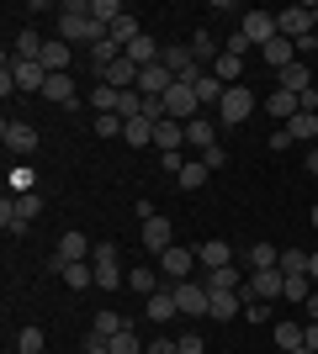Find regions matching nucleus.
<instances>
[{"instance_id":"nucleus-1","label":"nucleus","mask_w":318,"mask_h":354,"mask_svg":"<svg viewBox=\"0 0 318 354\" xmlns=\"http://www.w3.org/2000/svg\"><path fill=\"white\" fill-rule=\"evenodd\" d=\"M53 27H59V37L69 48H75V43H91V0H64Z\"/></svg>"},{"instance_id":"nucleus-2","label":"nucleus","mask_w":318,"mask_h":354,"mask_svg":"<svg viewBox=\"0 0 318 354\" xmlns=\"http://www.w3.org/2000/svg\"><path fill=\"white\" fill-rule=\"evenodd\" d=\"M260 106V95L249 85H228L223 101H218V111H223V127H239V122H249V111Z\"/></svg>"},{"instance_id":"nucleus-3","label":"nucleus","mask_w":318,"mask_h":354,"mask_svg":"<svg viewBox=\"0 0 318 354\" xmlns=\"http://www.w3.org/2000/svg\"><path fill=\"white\" fill-rule=\"evenodd\" d=\"M191 270H197V249H186V243H170V249L159 254V275H165L170 286H175V281H191Z\"/></svg>"},{"instance_id":"nucleus-4","label":"nucleus","mask_w":318,"mask_h":354,"mask_svg":"<svg viewBox=\"0 0 318 354\" xmlns=\"http://www.w3.org/2000/svg\"><path fill=\"white\" fill-rule=\"evenodd\" d=\"M0 143L11 148L16 159H32V153H37V127H32V122L6 117V127H0Z\"/></svg>"},{"instance_id":"nucleus-5","label":"nucleus","mask_w":318,"mask_h":354,"mask_svg":"<svg viewBox=\"0 0 318 354\" xmlns=\"http://www.w3.org/2000/svg\"><path fill=\"white\" fill-rule=\"evenodd\" d=\"M138 243H143V249L159 259V254L175 243V222H170V217H149V222H138Z\"/></svg>"},{"instance_id":"nucleus-6","label":"nucleus","mask_w":318,"mask_h":354,"mask_svg":"<svg viewBox=\"0 0 318 354\" xmlns=\"http://www.w3.org/2000/svg\"><path fill=\"white\" fill-rule=\"evenodd\" d=\"M165 111H170V122H197V111H202V101H197V90L191 85H175L165 90Z\"/></svg>"},{"instance_id":"nucleus-7","label":"nucleus","mask_w":318,"mask_h":354,"mask_svg":"<svg viewBox=\"0 0 318 354\" xmlns=\"http://www.w3.org/2000/svg\"><path fill=\"white\" fill-rule=\"evenodd\" d=\"M239 32L249 37V48H265V43H276V37H281V27H276V16H271V11H244Z\"/></svg>"},{"instance_id":"nucleus-8","label":"nucleus","mask_w":318,"mask_h":354,"mask_svg":"<svg viewBox=\"0 0 318 354\" xmlns=\"http://www.w3.org/2000/svg\"><path fill=\"white\" fill-rule=\"evenodd\" d=\"M175 301H181V317H207L212 291L202 281H175Z\"/></svg>"},{"instance_id":"nucleus-9","label":"nucleus","mask_w":318,"mask_h":354,"mask_svg":"<svg viewBox=\"0 0 318 354\" xmlns=\"http://www.w3.org/2000/svg\"><path fill=\"white\" fill-rule=\"evenodd\" d=\"M91 254V238L80 233V227H69V233H59V249H53V270H64V265H80Z\"/></svg>"},{"instance_id":"nucleus-10","label":"nucleus","mask_w":318,"mask_h":354,"mask_svg":"<svg viewBox=\"0 0 318 354\" xmlns=\"http://www.w3.org/2000/svg\"><path fill=\"white\" fill-rule=\"evenodd\" d=\"M37 101H53V106H80V90H75V74H48V85Z\"/></svg>"},{"instance_id":"nucleus-11","label":"nucleus","mask_w":318,"mask_h":354,"mask_svg":"<svg viewBox=\"0 0 318 354\" xmlns=\"http://www.w3.org/2000/svg\"><path fill=\"white\" fill-rule=\"evenodd\" d=\"M175 312H181V301H175V286H159V291L149 296V307H143V317H149V323H170V317H175Z\"/></svg>"},{"instance_id":"nucleus-12","label":"nucleus","mask_w":318,"mask_h":354,"mask_svg":"<svg viewBox=\"0 0 318 354\" xmlns=\"http://www.w3.org/2000/svg\"><path fill=\"white\" fill-rule=\"evenodd\" d=\"M11 74H16V90H21V95H43V85H48V69H43V64L11 59Z\"/></svg>"},{"instance_id":"nucleus-13","label":"nucleus","mask_w":318,"mask_h":354,"mask_svg":"<svg viewBox=\"0 0 318 354\" xmlns=\"http://www.w3.org/2000/svg\"><path fill=\"white\" fill-rule=\"evenodd\" d=\"M175 85V74L165 69V64H149V69H138V90L143 95H154V101H165V90Z\"/></svg>"},{"instance_id":"nucleus-14","label":"nucleus","mask_w":318,"mask_h":354,"mask_svg":"<svg viewBox=\"0 0 318 354\" xmlns=\"http://www.w3.org/2000/svg\"><path fill=\"white\" fill-rule=\"evenodd\" d=\"M265 111H271V117L281 122V127H287V122L297 117V111H303V95H292V90H281V85H276L271 95H265Z\"/></svg>"},{"instance_id":"nucleus-15","label":"nucleus","mask_w":318,"mask_h":354,"mask_svg":"<svg viewBox=\"0 0 318 354\" xmlns=\"http://www.w3.org/2000/svg\"><path fill=\"white\" fill-rule=\"evenodd\" d=\"M37 64H43L48 74H69V64H75V48L64 43V37H48V48H43V59H37Z\"/></svg>"},{"instance_id":"nucleus-16","label":"nucleus","mask_w":318,"mask_h":354,"mask_svg":"<svg viewBox=\"0 0 318 354\" xmlns=\"http://www.w3.org/2000/svg\"><path fill=\"white\" fill-rule=\"evenodd\" d=\"M197 265L202 270H228L233 265V249H228L223 238H207V243H197Z\"/></svg>"},{"instance_id":"nucleus-17","label":"nucleus","mask_w":318,"mask_h":354,"mask_svg":"<svg viewBox=\"0 0 318 354\" xmlns=\"http://www.w3.org/2000/svg\"><path fill=\"white\" fill-rule=\"evenodd\" d=\"M154 148H159V153H181L186 148V122H159V127H154Z\"/></svg>"},{"instance_id":"nucleus-18","label":"nucleus","mask_w":318,"mask_h":354,"mask_svg":"<svg viewBox=\"0 0 318 354\" xmlns=\"http://www.w3.org/2000/svg\"><path fill=\"white\" fill-rule=\"evenodd\" d=\"M122 59L138 64V69H149V64H159V43H154L149 32H143V37H133V43L122 48Z\"/></svg>"},{"instance_id":"nucleus-19","label":"nucleus","mask_w":318,"mask_h":354,"mask_svg":"<svg viewBox=\"0 0 318 354\" xmlns=\"http://www.w3.org/2000/svg\"><path fill=\"white\" fill-rule=\"evenodd\" d=\"M207 317H218V323H228V317H244V301H239V291H212V301H207Z\"/></svg>"},{"instance_id":"nucleus-20","label":"nucleus","mask_w":318,"mask_h":354,"mask_svg":"<svg viewBox=\"0 0 318 354\" xmlns=\"http://www.w3.org/2000/svg\"><path fill=\"white\" fill-rule=\"evenodd\" d=\"M260 59H265V64H271L276 74H281L287 64H297V43H287V37H276V43H265V48H260Z\"/></svg>"},{"instance_id":"nucleus-21","label":"nucleus","mask_w":318,"mask_h":354,"mask_svg":"<svg viewBox=\"0 0 318 354\" xmlns=\"http://www.w3.org/2000/svg\"><path fill=\"white\" fill-rule=\"evenodd\" d=\"M281 90H292V95H308V90H313V69H308L303 59L287 64V69H281Z\"/></svg>"},{"instance_id":"nucleus-22","label":"nucleus","mask_w":318,"mask_h":354,"mask_svg":"<svg viewBox=\"0 0 318 354\" xmlns=\"http://www.w3.org/2000/svg\"><path fill=\"white\" fill-rule=\"evenodd\" d=\"M101 85H112V90H138V64L117 59V64H112V69L101 74Z\"/></svg>"},{"instance_id":"nucleus-23","label":"nucleus","mask_w":318,"mask_h":354,"mask_svg":"<svg viewBox=\"0 0 318 354\" xmlns=\"http://www.w3.org/2000/svg\"><path fill=\"white\" fill-rule=\"evenodd\" d=\"M287 138L292 143H318V111H297L287 122Z\"/></svg>"},{"instance_id":"nucleus-24","label":"nucleus","mask_w":318,"mask_h":354,"mask_svg":"<svg viewBox=\"0 0 318 354\" xmlns=\"http://www.w3.org/2000/svg\"><path fill=\"white\" fill-rule=\"evenodd\" d=\"M244 281H249V275H239L233 265L228 270H202V286H207V291H239Z\"/></svg>"},{"instance_id":"nucleus-25","label":"nucleus","mask_w":318,"mask_h":354,"mask_svg":"<svg viewBox=\"0 0 318 354\" xmlns=\"http://www.w3.org/2000/svg\"><path fill=\"white\" fill-rule=\"evenodd\" d=\"M186 143L197 148V153H207V148L218 143V127H212L207 117H197V122H186Z\"/></svg>"},{"instance_id":"nucleus-26","label":"nucleus","mask_w":318,"mask_h":354,"mask_svg":"<svg viewBox=\"0 0 318 354\" xmlns=\"http://www.w3.org/2000/svg\"><path fill=\"white\" fill-rule=\"evenodd\" d=\"M159 286H165V275H159V270H127V291H138L143 301H149Z\"/></svg>"},{"instance_id":"nucleus-27","label":"nucleus","mask_w":318,"mask_h":354,"mask_svg":"<svg viewBox=\"0 0 318 354\" xmlns=\"http://www.w3.org/2000/svg\"><path fill=\"white\" fill-rule=\"evenodd\" d=\"M303 328H308V323H297V317H287V323H276V349H281V354L303 349Z\"/></svg>"},{"instance_id":"nucleus-28","label":"nucleus","mask_w":318,"mask_h":354,"mask_svg":"<svg viewBox=\"0 0 318 354\" xmlns=\"http://www.w3.org/2000/svg\"><path fill=\"white\" fill-rule=\"evenodd\" d=\"M191 59L197 64H218V53H223V48H218V37H212V32H191Z\"/></svg>"},{"instance_id":"nucleus-29","label":"nucleus","mask_w":318,"mask_h":354,"mask_svg":"<svg viewBox=\"0 0 318 354\" xmlns=\"http://www.w3.org/2000/svg\"><path fill=\"white\" fill-rule=\"evenodd\" d=\"M59 275H64V286H69V291H85V286H96V265H91V259H80V265H64Z\"/></svg>"},{"instance_id":"nucleus-30","label":"nucleus","mask_w":318,"mask_h":354,"mask_svg":"<svg viewBox=\"0 0 318 354\" xmlns=\"http://www.w3.org/2000/svg\"><path fill=\"white\" fill-rule=\"evenodd\" d=\"M122 328H133V323H127V317H117V312H96V328H91V339H106V344H112V339L122 333Z\"/></svg>"},{"instance_id":"nucleus-31","label":"nucleus","mask_w":318,"mask_h":354,"mask_svg":"<svg viewBox=\"0 0 318 354\" xmlns=\"http://www.w3.org/2000/svg\"><path fill=\"white\" fill-rule=\"evenodd\" d=\"M207 175H212V169H207L202 159H186V169L175 175V185H181V191H202V185H207Z\"/></svg>"},{"instance_id":"nucleus-32","label":"nucleus","mask_w":318,"mask_h":354,"mask_svg":"<svg viewBox=\"0 0 318 354\" xmlns=\"http://www.w3.org/2000/svg\"><path fill=\"white\" fill-rule=\"evenodd\" d=\"M212 74L223 80V90H228V85H244V80H239V74H244V59H233V53H218V64H212Z\"/></svg>"},{"instance_id":"nucleus-33","label":"nucleus","mask_w":318,"mask_h":354,"mask_svg":"<svg viewBox=\"0 0 318 354\" xmlns=\"http://www.w3.org/2000/svg\"><path fill=\"white\" fill-rule=\"evenodd\" d=\"M117 101H122V90H112V85H96V90H91L96 117H117Z\"/></svg>"},{"instance_id":"nucleus-34","label":"nucleus","mask_w":318,"mask_h":354,"mask_svg":"<svg viewBox=\"0 0 318 354\" xmlns=\"http://www.w3.org/2000/svg\"><path fill=\"white\" fill-rule=\"evenodd\" d=\"M308 296H313V281H308V275H287V286H281V301H292V307H303Z\"/></svg>"},{"instance_id":"nucleus-35","label":"nucleus","mask_w":318,"mask_h":354,"mask_svg":"<svg viewBox=\"0 0 318 354\" xmlns=\"http://www.w3.org/2000/svg\"><path fill=\"white\" fill-rule=\"evenodd\" d=\"M249 270H281V249H271V243H255V249H249Z\"/></svg>"},{"instance_id":"nucleus-36","label":"nucleus","mask_w":318,"mask_h":354,"mask_svg":"<svg viewBox=\"0 0 318 354\" xmlns=\"http://www.w3.org/2000/svg\"><path fill=\"white\" fill-rule=\"evenodd\" d=\"M191 90H197V101H212V106H218V101H223V80H218V74H202V80H197V85H191Z\"/></svg>"},{"instance_id":"nucleus-37","label":"nucleus","mask_w":318,"mask_h":354,"mask_svg":"<svg viewBox=\"0 0 318 354\" xmlns=\"http://www.w3.org/2000/svg\"><path fill=\"white\" fill-rule=\"evenodd\" d=\"M48 349V333L43 328H21V339H16V354H43Z\"/></svg>"},{"instance_id":"nucleus-38","label":"nucleus","mask_w":318,"mask_h":354,"mask_svg":"<svg viewBox=\"0 0 318 354\" xmlns=\"http://www.w3.org/2000/svg\"><path fill=\"white\" fill-rule=\"evenodd\" d=\"M122 138H127V143H133V148H143V143H154V122H143V117H133V122H127V127H122Z\"/></svg>"},{"instance_id":"nucleus-39","label":"nucleus","mask_w":318,"mask_h":354,"mask_svg":"<svg viewBox=\"0 0 318 354\" xmlns=\"http://www.w3.org/2000/svg\"><path fill=\"white\" fill-rule=\"evenodd\" d=\"M133 37H143V32H138V16H122L117 27H112V43H117V48H127Z\"/></svg>"},{"instance_id":"nucleus-40","label":"nucleus","mask_w":318,"mask_h":354,"mask_svg":"<svg viewBox=\"0 0 318 354\" xmlns=\"http://www.w3.org/2000/svg\"><path fill=\"white\" fill-rule=\"evenodd\" d=\"M281 275H308V254L303 249H281Z\"/></svg>"},{"instance_id":"nucleus-41","label":"nucleus","mask_w":318,"mask_h":354,"mask_svg":"<svg viewBox=\"0 0 318 354\" xmlns=\"http://www.w3.org/2000/svg\"><path fill=\"white\" fill-rule=\"evenodd\" d=\"M96 286H101V291H117V286H127V275H122L117 265H96Z\"/></svg>"},{"instance_id":"nucleus-42","label":"nucleus","mask_w":318,"mask_h":354,"mask_svg":"<svg viewBox=\"0 0 318 354\" xmlns=\"http://www.w3.org/2000/svg\"><path fill=\"white\" fill-rule=\"evenodd\" d=\"M112 354H143V349H138V333H133V328H122L117 339H112Z\"/></svg>"},{"instance_id":"nucleus-43","label":"nucleus","mask_w":318,"mask_h":354,"mask_svg":"<svg viewBox=\"0 0 318 354\" xmlns=\"http://www.w3.org/2000/svg\"><path fill=\"white\" fill-rule=\"evenodd\" d=\"M37 212H43V201H37V191H32V196H16V217H21V222H32V217H37Z\"/></svg>"},{"instance_id":"nucleus-44","label":"nucleus","mask_w":318,"mask_h":354,"mask_svg":"<svg viewBox=\"0 0 318 354\" xmlns=\"http://www.w3.org/2000/svg\"><path fill=\"white\" fill-rule=\"evenodd\" d=\"M223 53H233V59H244V53H249V37H244L239 27L228 32V43H223Z\"/></svg>"},{"instance_id":"nucleus-45","label":"nucleus","mask_w":318,"mask_h":354,"mask_svg":"<svg viewBox=\"0 0 318 354\" xmlns=\"http://www.w3.org/2000/svg\"><path fill=\"white\" fill-rule=\"evenodd\" d=\"M122 127H127L122 117H96V133L101 138H122Z\"/></svg>"},{"instance_id":"nucleus-46","label":"nucleus","mask_w":318,"mask_h":354,"mask_svg":"<svg viewBox=\"0 0 318 354\" xmlns=\"http://www.w3.org/2000/svg\"><path fill=\"white\" fill-rule=\"evenodd\" d=\"M11 196H32V169H11Z\"/></svg>"},{"instance_id":"nucleus-47","label":"nucleus","mask_w":318,"mask_h":354,"mask_svg":"<svg viewBox=\"0 0 318 354\" xmlns=\"http://www.w3.org/2000/svg\"><path fill=\"white\" fill-rule=\"evenodd\" d=\"M202 164H207V169H223V164H228V148H223V143H212L207 153H202Z\"/></svg>"},{"instance_id":"nucleus-48","label":"nucleus","mask_w":318,"mask_h":354,"mask_svg":"<svg viewBox=\"0 0 318 354\" xmlns=\"http://www.w3.org/2000/svg\"><path fill=\"white\" fill-rule=\"evenodd\" d=\"M175 344H181V354H207V344H202V333H181V339H175Z\"/></svg>"},{"instance_id":"nucleus-49","label":"nucleus","mask_w":318,"mask_h":354,"mask_svg":"<svg viewBox=\"0 0 318 354\" xmlns=\"http://www.w3.org/2000/svg\"><path fill=\"white\" fill-rule=\"evenodd\" d=\"M0 95H6V101H11V95H16V74H11V59L0 64Z\"/></svg>"},{"instance_id":"nucleus-50","label":"nucleus","mask_w":318,"mask_h":354,"mask_svg":"<svg viewBox=\"0 0 318 354\" xmlns=\"http://www.w3.org/2000/svg\"><path fill=\"white\" fill-rule=\"evenodd\" d=\"M212 16H239V21H244V6H239V0H212Z\"/></svg>"},{"instance_id":"nucleus-51","label":"nucleus","mask_w":318,"mask_h":354,"mask_svg":"<svg viewBox=\"0 0 318 354\" xmlns=\"http://www.w3.org/2000/svg\"><path fill=\"white\" fill-rule=\"evenodd\" d=\"M244 317H249V323H265V317H271V301H249V307H244Z\"/></svg>"},{"instance_id":"nucleus-52","label":"nucleus","mask_w":318,"mask_h":354,"mask_svg":"<svg viewBox=\"0 0 318 354\" xmlns=\"http://www.w3.org/2000/svg\"><path fill=\"white\" fill-rule=\"evenodd\" d=\"M143 354H181V344H175V339H154Z\"/></svg>"},{"instance_id":"nucleus-53","label":"nucleus","mask_w":318,"mask_h":354,"mask_svg":"<svg viewBox=\"0 0 318 354\" xmlns=\"http://www.w3.org/2000/svg\"><path fill=\"white\" fill-rule=\"evenodd\" d=\"M96 265H117V243H96Z\"/></svg>"},{"instance_id":"nucleus-54","label":"nucleus","mask_w":318,"mask_h":354,"mask_svg":"<svg viewBox=\"0 0 318 354\" xmlns=\"http://www.w3.org/2000/svg\"><path fill=\"white\" fill-rule=\"evenodd\" d=\"M159 164H165V175H181V169H186L181 153H159Z\"/></svg>"},{"instance_id":"nucleus-55","label":"nucleus","mask_w":318,"mask_h":354,"mask_svg":"<svg viewBox=\"0 0 318 354\" xmlns=\"http://www.w3.org/2000/svg\"><path fill=\"white\" fill-rule=\"evenodd\" d=\"M265 143H271V148H276V153H281V148H292V138H287V127H276V133H271V138H265Z\"/></svg>"},{"instance_id":"nucleus-56","label":"nucleus","mask_w":318,"mask_h":354,"mask_svg":"<svg viewBox=\"0 0 318 354\" xmlns=\"http://www.w3.org/2000/svg\"><path fill=\"white\" fill-rule=\"evenodd\" d=\"M303 344H308V349L318 354V323H308V328H303Z\"/></svg>"},{"instance_id":"nucleus-57","label":"nucleus","mask_w":318,"mask_h":354,"mask_svg":"<svg viewBox=\"0 0 318 354\" xmlns=\"http://www.w3.org/2000/svg\"><path fill=\"white\" fill-rule=\"evenodd\" d=\"M85 354H112V344L106 339H85Z\"/></svg>"},{"instance_id":"nucleus-58","label":"nucleus","mask_w":318,"mask_h":354,"mask_svg":"<svg viewBox=\"0 0 318 354\" xmlns=\"http://www.w3.org/2000/svg\"><path fill=\"white\" fill-rule=\"evenodd\" d=\"M303 312H308V323H318V291H313V296L303 301Z\"/></svg>"},{"instance_id":"nucleus-59","label":"nucleus","mask_w":318,"mask_h":354,"mask_svg":"<svg viewBox=\"0 0 318 354\" xmlns=\"http://www.w3.org/2000/svg\"><path fill=\"white\" fill-rule=\"evenodd\" d=\"M308 175H313V180H318V143H313V148H308Z\"/></svg>"},{"instance_id":"nucleus-60","label":"nucleus","mask_w":318,"mask_h":354,"mask_svg":"<svg viewBox=\"0 0 318 354\" xmlns=\"http://www.w3.org/2000/svg\"><path fill=\"white\" fill-rule=\"evenodd\" d=\"M308 281H318V249L308 254Z\"/></svg>"},{"instance_id":"nucleus-61","label":"nucleus","mask_w":318,"mask_h":354,"mask_svg":"<svg viewBox=\"0 0 318 354\" xmlns=\"http://www.w3.org/2000/svg\"><path fill=\"white\" fill-rule=\"evenodd\" d=\"M308 16H313V27H318V6H308Z\"/></svg>"},{"instance_id":"nucleus-62","label":"nucleus","mask_w":318,"mask_h":354,"mask_svg":"<svg viewBox=\"0 0 318 354\" xmlns=\"http://www.w3.org/2000/svg\"><path fill=\"white\" fill-rule=\"evenodd\" d=\"M308 222H313V227H318V207H313V212H308Z\"/></svg>"},{"instance_id":"nucleus-63","label":"nucleus","mask_w":318,"mask_h":354,"mask_svg":"<svg viewBox=\"0 0 318 354\" xmlns=\"http://www.w3.org/2000/svg\"><path fill=\"white\" fill-rule=\"evenodd\" d=\"M292 354H313V349H308V344H303V349H292Z\"/></svg>"},{"instance_id":"nucleus-64","label":"nucleus","mask_w":318,"mask_h":354,"mask_svg":"<svg viewBox=\"0 0 318 354\" xmlns=\"http://www.w3.org/2000/svg\"><path fill=\"white\" fill-rule=\"evenodd\" d=\"M313 53H318V32H313Z\"/></svg>"}]
</instances>
